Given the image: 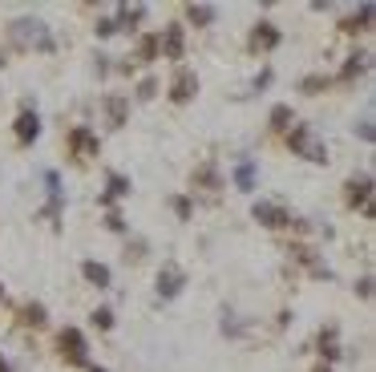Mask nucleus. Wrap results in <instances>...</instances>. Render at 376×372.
I'll return each mask as SVG.
<instances>
[{
  "instance_id": "5",
  "label": "nucleus",
  "mask_w": 376,
  "mask_h": 372,
  "mask_svg": "<svg viewBox=\"0 0 376 372\" xmlns=\"http://www.w3.org/2000/svg\"><path fill=\"white\" fill-rule=\"evenodd\" d=\"M65 146H69V154L77 162H94L97 154H101V138H97L94 126H73L69 134H65Z\"/></svg>"
},
{
  "instance_id": "29",
  "label": "nucleus",
  "mask_w": 376,
  "mask_h": 372,
  "mask_svg": "<svg viewBox=\"0 0 376 372\" xmlns=\"http://www.w3.org/2000/svg\"><path fill=\"white\" fill-rule=\"evenodd\" d=\"M41 178H45V194H49V203H65V190H61V174H57V170H45Z\"/></svg>"
},
{
  "instance_id": "9",
  "label": "nucleus",
  "mask_w": 376,
  "mask_h": 372,
  "mask_svg": "<svg viewBox=\"0 0 376 372\" xmlns=\"http://www.w3.org/2000/svg\"><path fill=\"white\" fill-rule=\"evenodd\" d=\"M194 93H198V73L190 69V65H178L174 77H170V85H166V97L174 105H187V101H194Z\"/></svg>"
},
{
  "instance_id": "10",
  "label": "nucleus",
  "mask_w": 376,
  "mask_h": 372,
  "mask_svg": "<svg viewBox=\"0 0 376 372\" xmlns=\"http://www.w3.org/2000/svg\"><path fill=\"white\" fill-rule=\"evenodd\" d=\"M283 45V33L275 21H255L251 24V37H247V49L251 53H275Z\"/></svg>"
},
{
  "instance_id": "15",
  "label": "nucleus",
  "mask_w": 376,
  "mask_h": 372,
  "mask_svg": "<svg viewBox=\"0 0 376 372\" xmlns=\"http://www.w3.org/2000/svg\"><path fill=\"white\" fill-rule=\"evenodd\" d=\"M130 190H134L130 174H121V170H110V174H105V194H101L97 203H101V207L110 210L114 203H118V198H130Z\"/></svg>"
},
{
  "instance_id": "23",
  "label": "nucleus",
  "mask_w": 376,
  "mask_h": 372,
  "mask_svg": "<svg viewBox=\"0 0 376 372\" xmlns=\"http://www.w3.org/2000/svg\"><path fill=\"white\" fill-rule=\"evenodd\" d=\"M150 61H158V33H142L130 57V65H150Z\"/></svg>"
},
{
  "instance_id": "32",
  "label": "nucleus",
  "mask_w": 376,
  "mask_h": 372,
  "mask_svg": "<svg viewBox=\"0 0 376 372\" xmlns=\"http://www.w3.org/2000/svg\"><path fill=\"white\" fill-rule=\"evenodd\" d=\"M89 320H94L97 332H110V328L118 324V320H114V307H94V316H89Z\"/></svg>"
},
{
  "instance_id": "25",
  "label": "nucleus",
  "mask_w": 376,
  "mask_h": 372,
  "mask_svg": "<svg viewBox=\"0 0 376 372\" xmlns=\"http://www.w3.org/2000/svg\"><path fill=\"white\" fill-rule=\"evenodd\" d=\"M187 21L194 24V28H211V24L219 21V8H214V4H187Z\"/></svg>"
},
{
  "instance_id": "11",
  "label": "nucleus",
  "mask_w": 376,
  "mask_h": 372,
  "mask_svg": "<svg viewBox=\"0 0 376 372\" xmlns=\"http://www.w3.org/2000/svg\"><path fill=\"white\" fill-rule=\"evenodd\" d=\"M158 57H166V61H182L187 57V28L182 24H166L158 33Z\"/></svg>"
},
{
  "instance_id": "2",
  "label": "nucleus",
  "mask_w": 376,
  "mask_h": 372,
  "mask_svg": "<svg viewBox=\"0 0 376 372\" xmlns=\"http://www.w3.org/2000/svg\"><path fill=\"white\" fill-rule=\"evenodd\" d=\"M287 146H291V154H296V158H304V162L328 166V142L316 134V126L296 121V126L287 130Z\"/></svg>"
},
{
  "instance_id": "33",
  "label": "nucleus",
  "mask_w": 376,
  "mask_h": 372,
  "mask_svg": "<svg viewBox=\"0 0 376 372\" xmlns=\"http://www.w3.org/2000/svg\"><path fill=\"white\" fill-rule=\"evenodd\" d=\"M94 33L101 37V41H110V37H118V24H114V17H101V21L94 24Z\"/></svg>"
},
{
  "instance_id": "20",
  "label": "nucleus",
  "mask_w": 376,
  "mask_h": 372,
  "mask_svg": "<svg viewBox=\"0 0 376 372\" xmlns=\"http://www.w3.org/2000/svg\"><path fill=\"white\" fill-rule=\"evenodd\" d=\"M373 17H376V8L364 0L352 17H344V21H340V33H348V37H356V33H368V28H373Z\"/></svg>"
},
{
  "instance_id": "16",
  "label": "nucleus",
  "mask_w": 376,
  "mask_h": 372,
  "mask_svg": "<svg viewBox=\"0 0 376 372\" xmlns=\"http://www.w3.org/2000/svg\"><path fill=\"white\" fill-rule=\"evenodd\" d=\"M316 348H320V356H324V364L332 369V360H340V356H344V344H340V328H336V324H324V328H320V336H316Z\"/></svg>"
},
{
  "instance_id": "6",
  "label": "nucleus",
  "mask_w": 376,
  "mask_h": 372,
  "mask_svg": "<svg viewBox=\"0 0 376 372\" xmlns=\"http://www.w3.org/2000/svg\"><path fill=\"white\" fill-rule=\"evenodd\" d=\"M251 219H255L259 227H267V231H287L291 227V210L275 203V198H259L255 207H251Z\"/></svg>"
},
{
  "instance_id": "19",
  "label": "nucleus",
  "mask_w": 376,
  "mask_h": 372,
  "mask_svg": "<svg viewBox=\"0 0 376 372\" xmlns=\"http://www.w3.org/2000/svg\"><path fill=\"white\" fill-rule=\"evenodd\" d=\"M231 183H235V190H243V194H251L259 183V162L255 158H239L235 170H231Z\"/></svg>"
},
{
  "instance_id": "31",
  "label": "nucleus",
  "mask_w": 376,
  "mask_h": 372,
  "mask_svg": "<svg viewBox=\"0 0 376 372\" xmlns=\"http://www.w3.org/2000/svg\"><path fill=\"white\" fill-rule=\"evenodd\" d=\"M105 231H114V235H126V231H130V223H126V214H121L118 207L105 210Z\"/></svg>"
},
{
  "instance_id": "4",
  "label": "nucleus",
  "mask_w": 376,
  "mask_h": 372,
  "mask_svg": "<svg viewBox=\"0 0 376 372\" xmlns=\"http://www.w3.org/2000/svg\"><path fill=\"white\" fill-rule=\"evenodd\" d=\"M344 203L352 210H360L364 219H373V174L368 170H360V174H352L344 183Z\"/></svg>"
},
{
  "instance_id": "12",
  "label": "nucleus",
  "mask_w": 376,
  "mask_h": 372,
  "mask_svg": "<svg viewBox=\"0 0 376 372\" xmlns=\"http://www.w3.org/2000/svg\"><path fill=\"white\" fill-rule=\"evenodd\" d=\"M287 255H291V263H300V267H304L311 279H332V267H328V263H324L320 255H316L307 243H291V247H287Z\"/></svg>"
},
{
  "instance_id": "38",
  "label": "nucleus",
  "mask_w": 376,
  "mask_h": 372,
  "mask_svg": "<svg viewBox=\"0 0 376 372\" xmlns=\"http://www.w3.org/2000/svg\"><path fill=\"white\" fill-rule=\"evenodd\" d=\"M0 372H12V360H8L4 352H0Z\"/></svg>"
},
{
  "instance_id": "30",
  "label": "nucleus",
  "mask_w": 376,
  "mask_h": 372,
  "mask_svg": "<svg viewBox=\"0 0 376 372\" xmlns=\"http://www.w3.org/2000/svg\"><path fill=\"white\" fill-rule=\"evenodd\" d=\"M158 85H162V81H158L154 73H146L138 81V93H134V97H138V101H154V97H158Z\"/></svg>"
},
{
  "instance_id": "17",
  "label": "nucleus",
  "mask_w": 376,
  "mask_h": 372,
  "mask_svg": "<svg viewBox=\"0 0 376 372\" xmlns=\"http://www.w3.org/2000/svg\"><path fill=\"white\" fill-rule=\"evenodd\" d=\"M146 4H118L114 8V24H118V33H138V24L146 21Z\"/></svg>"
},
{
  "instance_id": "37",
  "label": "nucleus",
  "mask_w": 376,
  "mask_h": 372,
  "mask_svg": "<svg viewBox=\"0 0 376 372\" xmlns=\"http://www.w3.org/2000/svg\"><path fill=\"white\" fill-rule=\"evenodd\" d=\"M271 77H275V73H271V69H263V73H259V77H255V81H251V90H267V85H271Z\"/></svg>"
},
{
  "instance_id": "27",
  "label": "nucleus",
  "mask_w": 376,
  "mask_h": 372,
  "mask_svg": "<svg viewBox=\"0 0 376 372\" xmlns=\"http://www.w3.org/2000/svg\"><path fill=\"white\" fill-rule=\"evenodd\" d=\"M332 85L328 73H307L304 81H300V93H307V97H316V93H324Z\"/></svg>"
},
{
  "instance_id": "3",
  "label": "nucleus",
  "mask_w": 376,
  "mask_h": 372,
  "mask_svg": "<svg viewBox=\"0 0 376 372\" xmlns=\"http://www.w3.org/2000/svg\"><path fill=\"white\" fill-rule=\"evenodd\" d=\"M57 356L73 369H89V340L81 328H61L57 332Z\"/></svg>"
},
{
  "instance_id": "36",
  "label": "nucleus",
  "mask_w": 376,
  "mask_h": 372,
  "mask_svg": "<svg viewBox=\"0 0 376 372\" xmlns=\"http://www.w3.org/2000/svg\"><path fill=\"white\" fill-rule=\"evenodd\" d=\"M356 291H360V300H373V276H360Z\"/></svg>"
},
{
  "instance_id": "34",
  "label": "nucleus",
  "mask_w": 376,
  "mask_h": 372,
  "mask_svg": "<svg viewBox=\"0 0 376 372\" xmlns=\"http://www.w3.org/2000/svg\"><path fill=\"white\" fill-rule=\"evenodd\" d=\"M356 134H360V138L368 142V146H373V142H376V130H373V114H364V117H360V126H356Z\"/></svg>"
},
{
  "instance_id": "26",
  "label": "nucleus",
  "mask_w": 376,
  "mask_h": 372,
  "mask_svg": "<svg viewBox=\"0 0 376 372\" xmlns=\"http://www.w3.org/2000/svg\"><path fill=\"white\" fill-rule=\"evenodd\" d=\"M166 203H170V210H174L178 223H190V219H194V198H190V194H170Z\"/></svg>"
},
{
  "instance_id": "40",
  "label": "nucleus",
  "mask_w": 376,
  "mask_h": 372,
  "mask_svg": "<svg viewBox=\"0 0 376 372\" xmlns=\"http://www.w3.org/2000/svg\"><path fill=\"white\" fill-rule=\"evenodd\" d=\"M316 372H336V369H328V364H320V369H316Z\"/></svg>"
},
{
  "instance_id": "1",
  "label": "nucleus",
  "mask_w": 376,
  "mask_h": 372,
  "mask_svg": "<svg viewBox=\"0 0 376 372\" xmlns=\"http://www.w3.org/2000/svg\"><path fill=\"white\" fill-rule=\"evenodd\" d=\"M8 45L21 49V53H53L57 41H53V33H49L45 21H37V17H17V21L8 24Z\"/></svg>"
},
{
  "instance_id": "41",
  "label": "nucleus",
  "mask_w": 376,
  "mask_h": 372,
  "mask_svg": "<svg viewBox=\"0 0 376 372\" xmlns=\"http://www.w3.org/2000/svg\"><path fill=\"white\" fill-rule=\"evenodd\" d=\"M0 300H4V287H0Z\"/></svg>"
},
{
  "instance_id": "28",
  "label": "nucleus",
  "mask_w": 376,
  "mask_h": 372,
  "mask_svg": "<svg viewBox=\"0 0 376 372\" xmlns=\"http://www.w3.org/2000/svg\"><path fill=\"white\" fill-rule=\"evenodd\" d=\"M219 328H223V336H235V340H239V336H247V320L235 316V312H223V324H219Z\"/></svg>"
},
{
  "instance_id": "14",
  "label": "nucleus",
  "mask_w": 376,
  "mask_h": 372,
  "mask_svg": "<svg viewBox=\"0 0 376 372\" xmlns=\"http://www.w3.org/2000/svg\"><path fill=\"white\" fill-rule=\"evenodd\" d=\"M101 114H105V126L110 130H121L130 121V97L126 93H105L101 97Z\"/></svg>"
},
{
  "instance_id": "18",
  "label": "nucleus",
  "mask_w": 376,
  "mask_h": 372,
  "mask_svg": "<svg viewBox=\"0 0 376 372\" xmlns=\"http://www.w3.org/2000/svg\"><path fill=\"white\" fill-rule=\"evenodd\" d=\"M17 324L33 328V332H37V328H45L49 324V307L41 300H24L21 307H17Z\"/></svg>"
},
{
  "instance_id": "13",
  "label": "nucleus",
  "mask_w": 376,
  "mask_h": 372,
  "mask_svg": "<svg viewBox=\"0 0 376 372\" xmlns=\"http://www.w3.org/2000/svg\"><path fill=\"white\" fill-rule=\"evenodd\" d=\"M223 183H227V178H223V170H219L214 158H203V162L190 170V186H194V190H223Z\"/></svg>"
},
{
  "instance_id": "24",
  "label": "nucleus",
  "mask_w": 376,
  "mask_h": 372,
  "mask_svg": "<svg viewBox=\"0 0 376 372\" xmlns=\"http://www.w3.org/2000/svg\"><path fill=\"white\" fill-rule=\"evenodd\" d=\"M267 126H271L275 134H287V130L296 126V110H291L287 101H280V105H271V114H267Z\"/></svg>"
},
{
  "instance_id": "7",
  "label": "nucleus",
  "mask_w": 376,
  "mask_h": 372,
  "mask_svg": "<svg viewBox=\"0 0 376 372\" xmlns=\"http://www.w3.org/2000/svg\"><path fill=\"white\" fill-rule=\"evenodd\" d=\"M12 134H17L21 146H33V142L41 138V114H37V101H33V97L21 101V114L12 121Z\"/></svg>"
},
{
  "instance_id": "35",
  "label": "nucleus",
  "mask_w": 376,
  "mask_h": 372,
  "mask_svg": "<svg viewBox=\"0 0 376 372\" xmlns=\"http://www.w3.org/2000/svg\"><path fill=\"white\" fill-rule=\"evenodd\" d=\"M94 61H97V65H94V69H97V77H105V73H114V65H110L114 57H105V53H97Z\"/></svg>"
},
{
  "instance_id": "21",
  "label": "nucleus",
  "mask_w": 376,
  "mask_h": 372,
  "mask_svg": "<svg viewBox=\"0 0 376 372\" xmlns=\"http://www.w3.org/2000/svg\"><path fill=\"white\" fill-rule=\"evenodd\" d=\"M368 65H373V53H364V49H360V53H352V57L340 65V73H336L332 81H356V77H364V73H368Z\"/></svg>"
},
{
  "instance_id": "8",
  "label": "nucleus",
  "mask_w": 376,
  "mask_h": 372,
  "mask_svg": "<svg viewBox=\"0 0 376 372\" xmlns=\"http://www.w3.org/2000/svg\"><path fill=\"white\" fill-rule=\"evenodd\" d=\"M154 291H158V300H178L187 291V271L178 263H162L154 276Z\"/></svg>"
},
{
  "instance_id": "39",
  "label": "nucleus",
  "mask_w": 376,
  "mask_h": 372,
  "mask_svg": "<svg viewBox=\"0 0 376 372\" xmlns=\"http://www.w3.org/2000/svg\"><path fill=\"white\" fill-rule=\"evenodd\" d=\"M85 372H110V369H97V364H89V369H85Z\"/></svg>"
},
{
  "instance_id": "22",
  "label": "nucleus",
  "mask_w": 376,
  "mask_h": 372,
  "mask_svg": "<svg viewBox=\"0 0 376 372\" xmlns=\"http://www.w3.org/2000/svg\"><path fill=\"white\" fill-rule=\"evenodd\" d=\"M81 276H85V283H89V287H97V291L114 283V271H110L101 259H85V263H81Z\"/></svg>"
}]
</instances>
